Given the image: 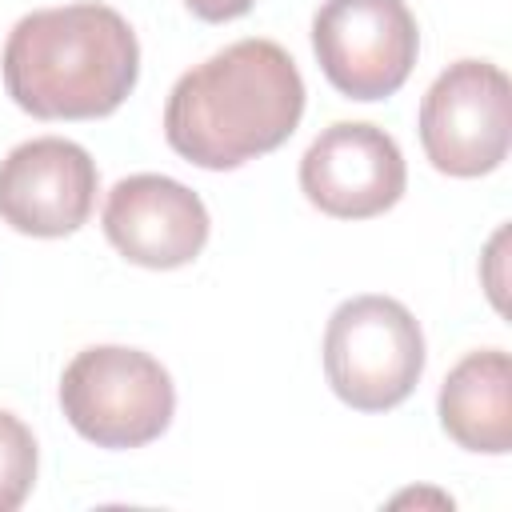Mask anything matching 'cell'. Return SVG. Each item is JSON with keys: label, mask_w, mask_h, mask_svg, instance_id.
Segmentation results:
<instances>
[{"label": "cell", "mask_w": 512, "mask_h": 512, "mask_svg": "<svg viewBox=\"0 0 512 512\" xmlns=\"http://www.w3.org/2000/svg\"><path fill=\"white\" fill-rule=\"evenodd\" d=\"M304 116V80L276 40H236L188 68L164 104V140L196 168H240L276 152Z\"/></svg>", "instance_id": "6da1fadb"}, {"label": "cell", "mask_w": 512, "mask_h": 512, "mask_svg": "<svg viewBox=\"0 0 512 512\" xmlns=\"http://www.w3.org/2000/svg\"><path fill=\"white\" fill-rule=\"evenodd\" d=\"M4 88L16 108L36 120L112 116L140 76V44L132 24L96 0L40 8L8 32Z\"/></svg>", "instance_id": "7a4b0ae2"}, {"label": "cell", "mask_w": 512, "mask_h": 512, "mask_svg": "<svg viewBox=\"0 0 512 512\" xmlns=\"http://www.w3.org/2000/svg\"><path fill=\"white\" fill-rule=\"evenodd\" d=\"M60 408L96 448H144L172 424L176 388L156 356L124 344H96L76 352L64 368Z\"/></svg>", "instance_id": "3957f363"}, {"label": "cell", "mask_w": 512, "mask_h": 512, "mask_svg": "<svg viewBox=\"0 0 512 512\" xmlns=\"http://www.w3.org/2000/svg\"><path fill=\"white\" fill-rule=\"evenodd\" d=\"M324 376L356 412H388L424 376V332L392 296H352L324 328Z\"/></svg>", "instance_id": "277c9868"}, {"label": "cell", "mask_w": 512, "mask_h": 512, "mask_svg": "<svg viewBox=\"0 0 512 512\" xmlns=\"http://www.w3.org/2000/svg\"><path fill=\"white\" fill-rule=\"evenodd\" d=\"M320 72L348 100H384L404 88L420 28L404 0H324L312 16Z\"/></svg>", "instance_id": "5b68a950"}, {"label": "cell", "mask_w": 512, "mask_h": 512, "mask_svg": "<svg viewBox=\"0 0 512 512\" xmlns=\"http://www.w3.org/2000/svg\"><path fill=\"white\" fill-rule=\"evenodd\" d=\"M508 76L488 60L448 64L420 100V144L444 176H484L508 156Z\"/></svg>", "instance_id": "8992f818"}, {"label": "cell", "mask_w": 512, "mask_h": 512, "mask_svg": "<svg viewBox=\"0 0 512 512\" xmlns=\"http://www.w3.org/2000/svg\"><path fill=\"white\" fill-rule=\"evenodd\" d=\"M408 184L396 140L364 120L328 124L300 160V192L336 220H368L388 212Z\"/></svg>", "instance_id": "52a82bcc"}, {"label": "cell", "mask_w": 512, "mask_h": 512, "mask_svg": "<svg viewBox=\"0 0 512 512\" xmlns=\"http://www.w3.org/2000/svg\"><path fill=\"white\" fill-rule=\"evenodd\" d=\"M96 160L64 136H36L0 160V220L24 236H68L96 204Z\"/></svg>", "instance_id": "ba28073f"}, {"label": "cell", "mask_w": 512, "mask_h": 512, "mask_svg": "<svg viewBox=\"0 0 512 512\" xmlns=\"http://www.w3.org/2000/svg\"><path fill=\"white\" fill-rule=\"evenodd\" d=\"M104 236L128 264L160 272L184 268L208 244V208L188 184L160 172H136L108 192Z\"/></svg>", "instance_id": "9c48e42d"}, {"label": "cell", "mask_w": 512, "mask_h": 512, "mask_svg": "<svg viewBox=\"0 0 512 512\" xmlns=\"http://www.w3.org/2000/svg\"><path fill=\"white\" fill-rule=\"evenodd\" d=\"M440 424L444 432L484 456H504L512 448V360L500 348L468 352L440 384Z\"/></svg>", "instance_id": "30bf717a"}, {"label": "cell", "mask_w": 512, "mask_h": 512, "mask_svg": "<svg viewBox=\"0 0 512 512\" xmlns=\"http://www.w3.org/2000/svg\"><path fill=\"white\" fill-rule=\"evenodd\" d=\"M32 484H36V436L20 416L0 408V512L20 508Z\"/></svg>", "instance_id": "8fae6325"}, {"label": "cell", "mask_w": 512, "mask_h": 512, "mask_svg": "<svg viewBox=\"0 0 512 512\" xmlns=\"http://www.w3.org/2000/svg\"><path fill=\"white\" fill-rule=\"evenodd\" d=\"M184 4H188V12L200 16V20H208V24H224V20L244 16L256 0H184Z\"/></svg>", "instance_id": "7c38bea8"}]
</instances>
